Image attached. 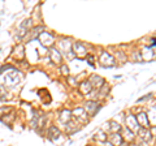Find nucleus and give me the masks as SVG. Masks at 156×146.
<instances>
[{
	"label": "nucleus",
	"instance_id": "nucleus-4",
	"mask_svg": "<svg viewBox=\"0 0 156 146\" xmlns=\"http://www.w3.org/2000/svg\"><path fill=\"white\" fill-rule=\"evenodd\" d=\"M51 52H52V53H51V57H52V60L55 61V63H60V55H58L57 50H52Z\"/></svg>",
	"mask_w": 156,
	"mask_h": 146
},
{
	"label": "nucleus",
	"instance_id": "nucleus-3",
	"mask_svg": "<svg viewBox=\"0 0 156 146\" xmlns=\"http://www.w3.org/2000/svg\"><path fill=\"white\" fill-rule=\"evenodd\" d=\"M16 59H22L23 57V46H17L16 50H14V55H13Z\"/></svg>",
	"mask_w": 156,
	"mask_h": 146
},
{
	"label": "nucleus",
	"instance_id": "nucleus-6",
	"mask_svg": "<svg viewBox=\"0 0 156 146\" xmlns=\"http://www.w3.org/2000/svg\"><path fill=\"white\" fill-rule=\"evenodd\" d=\"M5 89H4V86L3 85H0V98H3L4 99V95H5Z\"/></svg>",
	"mask_w": 156,
	"mask_h": 146
},
{
	"label": "nucleus",
	"instance_id": "nucleus-2",
	"mask_svg": "<svg viewBox=\"0 0 156 146\" xmlns=\"http://www.w3.org/2000/svg\"><path fill=\"white\" fill-rule=\"evenodd\" d=\"M39 39H41L43 46H51L52 43H53V37L51 35L50 33H47V31L46 33H42L41 37H39Z\"/></svg>",
	"mask_w": 156,
	"mask_h": 146
},
{
	"label": "nucleus",
	"instance_id": "nucleus-5",
	"mask_svg": "<svg viewBox=\"0 0 156 146\" xmlns=\"http://www.w3.org/2000/svg\"><path fill=\"white\" fill-rule=\"evenodd\" d=\"M58 134H60V133H58V130L55 128V126H52V128L50 129V137H51V138H55L56 136L58 137Z\"/></svg>",
	"mask_w": 156,
	"mask_h": 146
},
{
	"label": "nucleus",
	"instance_id": "nucleus-1",
	"mask_svg": "<svg viewBox=\"0 0 156 146\" xmlns=\"http://www.w3.org/2000/svg\"><path fill=\"white\" fill-rule=\"evenodd\" d=\"M20 72H17V71H14V69H12V72H9V73H5V81H7V84H9V85H16L17 82L20 81V78H17L16 77V75H18Z\"/></svg>",
	"mask_w": 156,
	"mask_h": 146
}]
</instances>
